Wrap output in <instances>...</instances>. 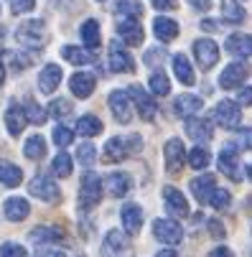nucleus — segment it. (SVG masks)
Masks as SVG:
<instances>
[{
    "mask_svg": "<svg viewBox=\"0 0 252 257\" xmlns=\"http://www.w3.org/2000/svg\"><path fill=\"white\" fill-rule=\"evenodd\" d=\"M16 39H18V44H23V46L41 49V46L46 44V26H44L41 21H26V23L18 26Z\"/></svg>",
    "mask_w": 252,
    "mask_h": 257,
    "instance_id": "obj_1",
    "label": "nucleus"
},
{
    "mask_svg": "<svg viewBox=\"0 0 252 257\" xmlns=\"http://www.w3.org/2000/svg\"><path fill=\"white\" fill-rule=\"evenodd\" d=\"M99 199H102V178L97 173H87L79 186V206L92 209L99 204Z\"/></svg>",
    "mask_w": 252,
    "mask_h": 257,
    "instance_id": "obj_2",
    "label": "nucleus"
},
{
    "mask_svg": "<svg viewBox=\"0 0 252 257\" xmlns=\"http://www.w3.org/2000/svg\"><path fill=\"white\" fill-rule=\"evenodd\" d=\"M214 120H217V125H222L224 130H232L242 122V109H239L237 102L222 99L217 107H214Z\"/></svg>",
    "mask_w": 252,
    "mask_h": 257,
    "instance_id": "obj_3",
    "label": "nucleus"
},
{
    "mask_svg": "<svg viewBox=\"0 0 252 257\" xmlns=\"http://www.w3.org/2000/svg\"><path fill=\"white\" fill-rule=\"evenodd\" d=\"M28 191H31V196L41 199V201H59V199H61L59 186H56L49 176H33L31 183H28Z\"/></svg>",
    "mask_w": 252,
    "mask_h": 257,
    "instance_id": "obj_4",
    "label": "nucleus"
},
{
    "mask_svg": "<svg viewBox=\"0 0 252 257\" xmlns=\"http://www.w3.org/2000/svg\"><path fill=\"white\" fill-rule=\"evenodd\" d=\"M153 237L163 244H178L184 239L181 224H176L173 219H156L153 222Z\"/></svg>",
    "mask_w": 252,
    "mask_h": 257,
    "instance_id": "obj_5",
    "label": "nucleus"
},
{
    "mask_svg": "<svg viewBox=\"0 0 252 257\" xmlns=\"http://www.w3.org/2000/svg\"><path fill=\"white\" fill-rule=\"evenodd\" d=\"M194 56H196L199 66H201L204 71H209L214 64L219 61V46L214 44L211 39H199V41L194 44Z\"/></svg>",
    "mask_w": 252,
    "mask_h": 257,
    "instance_id": "obj_6",
    "label": "nucleus"
},
{
    "mask_svg": "<svg viewBox=\"0 0 252 257\" xmlns=\"http://www.w3.org/2000/svg\"><path fill=\"white\" fill-rule=\"evenodd\" d=\"M249 64H244V61H234V64H229L224 71H222V77H219V87L222 89H234V87H239L247 77H249Z\"/></svg>",
    "mask_w": 252,
    "mask_h": 257,
    "instance_id": "obj_7",
    "label": "nucleus"
},
{
    "mask_svg": "<svg viewBox=\"0 0 252 257\" xmlns=\"http://www.w3.org/2000/svg\"><path fill=\"white\" fill-rule=\"evenodd\" d=\"M219 171L234 183L242 181V163H239V156H237V151L232 148V145L219 153Z\"/></svg>",
    "mask_w": 252,
    "mask_h": 257,
    "instance_id": "obj_8",
    "label": "nucleus"
},
{
    "mask_svg": "<svg viewBox=\"0 0 252 257\" xmlns=\"http://www.w3.org/2000/svg\"><path fill=\"white\" fill-rule=\"evenodd\" d=\"M163 156H166V168L171 173H178L184 168V161H186V151H184V143L173 138L166 143V148H163Z\"/></svg>",
    "mask_w": 252,
    "mask_h": 257,
    "instance_id": "obj_9",
    "label": "nucleus"
},
{
    "mask_svg": "<svg viewBox=\"0 0 252 257\" xmlns=\"http://www.w3.org/2000/svg\"><path fill=\"white\" fill-rule=\"evenodd\" d=\"M163 199H166V209H168V214H171L173 219H184V216H189V204H186L184 194L178 191V189L166 186V189H163Z\"/></svg>",
    "mask_w": 252,
    "mask_h": 257,
    "instance_id": "obj_10",
    "label": "nucleus"
},
{
    "mask_svg": "<svg viewBox=\"0 0 252 257\" xmlns=\"http://www.w3.org/2000/svg\"><path fill=\"white\" fill-rule=\"evenodd\" d=\"M117 36L128 46H140L143 44V26L138 23V18H120Z\"/></svg>",
    "mask_w": 252,
    "mask_h": 257,
    "instance_id": "obj_11",
    "label": "nucleus"
},
{
    "mask_svg": "<svg viewBox=\"0 0 252 257\" xmlns=\"http://www.w3.org/2000/svg\"><path fill=\"white\" fill-rule=\"evenodd\" d=\"M110 109L117 122H130V115H133V104H130V94L122 92V89H115L110 94Z\"/></svg>",
    "mask_w": 252,
    "mask_h": 257,
    "instance_id": "obj_12",
    "label": "nucleus"
},
{
    "mask_svg": "<svg viewBox=\"0 0 252 257\" xmlns=\"http://www.w3.org/2000/svg\"><path fill=\"white\" fill-rule=\"evenodd\" d=\"M110 69L112 71H117V74H128V71H133L135 69V64H133V56L125 51V46H122V41H112V46H110Z\"/></svg>",
    "mask_w": 252,
    "mask_h": 257,
    "instance_id": "obj_13",
    "label": "nucleus"
},
{
    "mask_svg": "<svg viewBox=\"0 0 252 257\" xmlns=\"http://www.w3.org/2000/svg\"><path fill=\"white\" fill-rule=\"evenodd\" d=\"M184 127H186V135H189L194 143H209L211 135H214L211 122H209V120H201V117H186Z\"/></svg>",
    "mask_w": 252,
    "mask_h": 257,
    "instance_id": "obj_14",
    "label": "nucleus"
},
{
    "mask_svg": "<svg viewBox=\"0 0 252 257\" xmlns=\"http://www.w3.org/2000/svg\"><path fill=\"white\" fill-rule=\"evenodd\" d=\"M128 94L135 99V107H138V112H140V117H143V120H153V117H156L158 104L153 102V97H151L148 92H143L140 87H130V92H128Z\"/></svg>",
    "mask_w": 252,
    "mask_h": 257,
    "instance_id": "obj_15",
    "label": "nucleus"
},
{
    "mask_svg": "<svg viewBox=\"0 0 252 257\" xmlns=\"http://www.w3.org/2000/svg\"><path fill=\"white\" fill-rule=\"evenodd\" d=\"M133 153V148H130V140H122V138H110L107 140V145H104V153H102V158L107 161V163H120L122 158H128Z\"/></svg>",
    "mask_w": 252,
    "mask_h": 257,
    "instance_id": "obj_16",
    "label": "nucleus"
},
{
    "mask_svg": "<svg viewBox=\"0 0 252 257\" xmlns=\"http://www.w3.org/2000/svg\"><path fill=\"white\" fill-rule=\"evenodd\" d=\"M102 252H104V257H122L128 252V237L120 229L107 232L104 244H102Z\"/></svg>",
    "mask_w": 252,
    "mask_h": 257,
    "instance_id": "obj_17",
    "label": "nucleus"
},
{
    "mask_svg": "<svg viewBox=\"0 0 252 257\" xmlns=\"http://www.w3.org/2000/svg\"><path fill=\"white\" fill-rule=\"evenodd\" d=\"M224 49L232 56H237V59H247V56H252V36H247V33H232L229 39H227V44H224Z\"/></svg>",
    "mask_w": 252,
    "mask_h": 257,
    "instance_id": "obj_18",
    "label": "nucleus"
},
{
    "mask_svg": "<svg viewBox=\"0 0 252 257\" xmlns=\"http://www.w3.org/2000/svg\"><path fill=\"white\" fill-rule=\"evenodd\" d=\"M120 219H122V227L128 234H138L143 227V209L138 204H125L120 211Z\"/></svg>",
    "mask_w": 252,
    "mask_h": 257,
    "instance_id": "obj_19",
    "label": "nucleus"
},
{
    "mask_svg": "<svg viewBox=\"0 0 252 257\" xmlns=\"http://www.w3.org/2000/svg\"><path fill=\"white\" fill-rule=\"evenodd\" d=\"M94 77L92 74H87V71H77V74L74 77H71L69 79V89H71V94H74V97H89L92 92H94Z\"/></svg>",
    "mask_w": 252,
    "mask_h": 257,
    "instance_id": "obj_20",
    "label": "nucleus"
},
{
    "mask_svg": "<svg viewBox=\"0 0 252 257\" xmlns=\"http://www.w3.org/2000/svg\"><path fill=\"white\" fill-rule=\"evenodd\" d=\"M214 176L211 173H204V176H199V178H194L191 181V191H194V196H196V201L199 204H209V199H211V194H214Z\"/></svg>",
    "mask_w": 252,
    "mask_h": 257,
    "instance_id": "obj_21",
    "label": "nucleus"
},
{
    "mask_svg": "<svg viewBox=\"0 0 252 257\" xmlns=\"http://www.w3.org/2000/svg\"><path fill=\"white\" fill-rule=\"evenodd\" d=\"M201 107H204V102L196 94H181V97H176V102H173V112L181 115V117H194Z\"/></svg>",
    "mask_w": 252,
    "mask_h": 257,
    "instance_id": "obj_22",
    "label": "nucleus"
},
{
    "mask_svg": "<svg viewBox=\"0 0 252 257\" xmlns=\"http://www.w3.org/2000/svg\"><path fill=\"white\" fill-rule=\"evenodd\" d=\"M130 186H133V178L122 171H115V173L107 176V191H110V196H115V199L125 196L130 191Z\"/></svg>",
    "mask_w": 252,
    "mask_h": 257,
    "instance_id": "obj_23",
    "label": "nucleus"
},
{
    "mask_svg": "<svg viewBox=\"0 0 252 257\" xmlns=\"http://www.w3.org/2000/svg\"><path fill=\"white\" fill-rule=\"evenodd\" d=\"M59 82H61V66H56V64L44 66V71L39 74V89L44 94H51L59 87Z\"/></svg>",
    "mask_w": 252,
    "mask_h": 257,
    "instance_id": "obj_24",
    "label": "nucleus"
},
{
    "mask_svg": "<svg viewBox=\"0 0 252 257\" xmlns=\"http://www.w3.org/2000/svg\"><path fill=\"white\" fill-rule=\"evenodd\" d=\"M171 64H173V74H176V79L181 82V84L189 87V84L196 82V77H194V66L189 64V59H186L184 54H176Z\"/></svg>",
    "mask_w": 252,
    "mask_h": 257,
    "instance_id": "obj_25",
    "label": "nucleus"
},
{
    "mask_svg": "<svg viewBox=\"0 0 252 257\" xmlns=\"http://www.w3.org/2000/svg\"><path fill=\"white\" fill-rule=\"evenodd\" d=\"M3 211H6V216L11 219V222H21V219H26L31 214V204L26 199H21V196H11L3 204Z\"/></svg>",
    "mask_w": 252,
    "mask_h": 257,
    "instance_id": "obj_26",
    "label": "nucleus"
},
{
    "mask_svg": "<svg viewBox=\"0 0 252 257\" xmlns=\"http://www.w3.org/2000/svg\"><path fill=\"white\" fill-rule=\"evenodd\" d=\"M6 125H8V133L13 135V138H18L23 130H26V125H28V117H26V112L18 107V104H13L8 112H6Z\"/></svg>",
    "mask_w": 252,
    "mask_h": 257,
    "instance_id": "obj_27",
    "label": "nucleus"
},
{
    "mask_svg": "<svg viewBox=\"0 0 252 257\" xmlns=\"http://www.w3.org/2000/svg\"><path fill=\"white\" fill-rule=\"evenodd\" d=\"M153 33H156V39L158 41H173L176 36H178V23L173 18H156L153 21Z\"/></svg>",
    "mask_w": 252,
    "mask_h": 257,
    "instance_id": "obj_28",
    "label": "nucleus"
},
{
    "mask_svg": "<svg viewBox=\"0 0 252 257\" xmlns=\"http://www.w3.org/2000/svg\"><path fill=\"white\" fill-rule=\"evenodd\" d=\"M21 178H23V171L18 166H13L8 161H0V183L3 186L16 189V186H21Z\"/></svg>",
    "mask_w": 252,
    "mask_h": 257,
    "instance_id": "obj_29",
    "label": "nucleus"
},
{
    "mask_svg": "<svg viewBox=\"0 0 252 257\" xmlns=\"http://www.w3.org/2000/svg\"><path fill=\"white\" fill-rule=\"evenodd\" d=\"M79 33H82V41H84L87 49H97L99 41H102V36H99V23H97L94 18L84 21L82 28H79Z\"/></svg>",
    "mask_w": 252,
    "mask_h": 257,
    "instance_id": "obj_30",
    "label": "nucleus"
},
{
    "mask_svg": "<svg viewBox=\"0 0 252 257\" xmlns=\"http://www.w3.org/2000/svg\"><path fill=\"white\" fill-rule=\"evenodd\" d=\"M61 237H64V232L59 227H39L31 232V242H36V244H54Z\"/></svg>",
    "mask_w": 252,
    "mask_h": 257,
    "instance_id": "obj_31",
    "label": "nucleus"
},
{
    "mask_svg": "<svg viewBox=\"0 0 252 257\" xmlns=\"http://www.w3.org/2000/svg\"><path fill=\"white\" fill-rule=\"evenodd\" d=\"M61 56L69 61V64H77V66H84V64H92L94 56L87 51V49H79V46H64L61 49Z\"/></svg>",
    "mask_w": 252,
    "mask_h": 257,
    "instance_id": "obj_32",
    "label": "nucleus"
},
{
    "mask_svg": "<svg viewBox=\"0 0 252 257\" xmlns=\"http://www.w3.org/2000/svg\"><path fill=\"white\" fill-rule=\"evenodd\" d=\"M222 13H224V21L227 23H234V26L244 23V18H247L244 8L237 3V0H222Z\"/></svg>",
    "mask_w": 252,
    "mask_h": 257,
    "instance_id": "obj_33",
    "label": "nucleus"
},
{
    "mask_svg": "<svg viewBox=\"0 0 252 257\" xmlns=\"http://www.w3.org/2000/svg\"><path fill=\"white\" fill-rule=\"evenodd\" d=\"M23 153H26V158H31V161H41V158L46 156V140H44L41 135L28 138L26 145H23Z\"/></svg>",
    "mask_w": 252,
    "mask_h": 257,
    "instance_id": "obj_34",
    "label": "nucleus"
},
{
    "mask_svg": "<svg viewBox=\"0 0 252 257\" xmlns=\"http://www.w3.org/2000/svg\"><path fill=\"white\" fill-rule=\"evenodd\" d=\"M77 133L84 135V138H94L102 133V120L94 117V115H82L79 122H77Z\"/></svg>",
    "mask_w": 252,
    "mask_h": 257,
    "instance_id": "obj_35",
    "label": "nucleus"
},
{
    "mask_svg": "<svg viewBox=\"0 0 252 257\" xmlns=\"http://www.w3.org/2000/svg\"><path fill=\"white\" fill-rule=\"evenodd\" d=\"M115 13L120 18H140L143 16V6H140V0H117Z\"/></svg>",
    "mask_w": 252,
    "mask_h": 257,
    "instance_id": "obj_36",
    "label": "nucleus"
},
{
    "mask_svg": "<svg viewBox=\"0 0 252 257\" xmlns=\"http://www.w3.org/2000/svg\"><path fill=\"white\" fill-rule=\"evenodd\" d=\"M148 84H151V92L158 94V97H166V94L171 92V82H168V77L163 74V71H153L151 79H148Z\"/></svg>",
    "mask_w": 252,
    "mask_h": 257,
    "instance_id": "obj_37",
    "label": "nucleus"
},
{
    "mask_svg": "<svg viewBox=\"0 0 252 257\" xmlns=\"http://www.w3.org/2000/svg\"><path fill=\"white\" fill-rule=\"evenodd\" d=\"M23 112H26L28 122H33V125H44V122H46V109H44V107H39L36 102H31V99H26Z\"/></svg>",
    "mask_w": 252,
    "mask_h": 257,
    "instance_id": "obj_38",
    "label": "nucleus"
},
{
    "mask_svg": "<svg viewBox=\"0 0 252 257\" xmlns=\"http://www.w3.org/2000/svg\"><path fill=\"white\" fill-rule=\"evenodd\" d=\"M209 161H211V156H209V151L204 148V145H199V148H194L189 153V166L196 168V171H204L209 166Z\"/></svg>",
    "mask_w": 252,
    "mask_h": 257,
    "instance_id": "obj_39",
    "label": "nucleus"
},
{
    "mask_svg": "<svg viewBox=\"0 0 252 257\" xmlns=\"http://www.w3.org/2000/svg\"><path fill=\"white\" fill-rule=\"evenodd\" d=\"M6 61H8L16 71H23V69H28V66L33 64L28 54H18V51H8V54H6Z\"/></svg>",
    "mask_w": 252,
    "mask_h": 257,
    "instance_id": "obj_40",
    "label": "nucleus"
},
{
    "mask_svg": "<svg viewBox=\"0 0 252 257\" xmlns=\"http://www.w3.org/2000/svg\"><path fill=\"white\" fill-rule=\"evenodd\" d=\"M51 168H54V173H56V176H61V178H66V176L71 173V158H69L66 153H59V156L54 158V163H51Z\"/></svg>",
    "mask_w": 252,
    "mask_h": 257,
    "instance_id": "obj_41",
    "label": "nucleus"
},
{
    "mask_svg": "<svg viewBox=\"0 0 252 257\" xmlns=\"http://www.w3.org/2000/svg\"><path fill=\"white\" fill-rule=\"evenodd\" d=\"M229 201H232L229 191H224V189H214V194H211V199H209V206H214V209H227Z\"/></svg>",
    "mask_w": 252,
    "mask_h": 257,
    "instance_id": "obj_42",
    "label": "nucleus"
},
{
    "mask_svg": "<svg viewBox=\"0 0 252 257\" xmlns=\"http://www.w3.org/2000/svg\"><path fill=\"white\" fill-rule=\"evenodd\" d=\"M94 156H97V151H94V145H92V143H82V145H79L77 158H79L82 166H92V163H94Z\"/></svg>",
    "mask_w": 252,
    "mask_h": 257,
    "instance_id": "obj_43",
    "label": "nucleus"
},
{
    "mask_svg": "<svg viewBox=\"0 0 252 257\" xmlns=\"http://www.w3.org/2000/svg\"><path fill=\"white\" fill-rule=\"evenodd\" d=\"M71 138H74V133H71L69 127H64V125L54 127V143L59 145V148H66V145L71 143Z\"/></svg>",
    "mask_w": 252,
    "mask_h": 257,
    "instance_id": "obj_44",
    "label": "nucleus"
},
{
    "mask_svg": "<svg viewBox=\"0 0 252 257\" xmlns=\"http://www.w3.org/2000/svg\"><path fill=\"white\" fill-rule=\"evenodd\" d=\"M0 257H26V249L16 242H3L0 244Z\"/></svg>",
    "mask_w": 252,
    "mask_h": 257,
    "instance_id": "obj_45",
    "label": "nucleus"
},
{
    "mask_svg": "<svg viewBox=\"0 0 252 257\" xmlns=\"http://www.w3.org/2000/svg\"><path fill=\"white\" fill-rule=\"evenodd\" d=\"M51 115H54V117H66V115H71V102H69V99H54V102H51Z\"/></svg>",
    "mask_w": 252,
    "mask_h": 257,
    "instance_id": "obj_46",
    "label": "nucleus"
},
{
    "mask_svg": "<svg viewBox=\"0 0 252 257\" xmlns=\"http://www.w3.org/2000/svg\"><path fill=\"white\" fill-rule=\"evenodd\" d=\"M36 8V0H11V11L16 13V16H21V13H31Z\"/></svg>",
    "mask_w": 252,
    "mask_h": 257,
    "instance_id": "obj_47",
    "label": "nucleus"
},
{
    "mask_svg": "<svg viewBox=\"0 0 252 257\" xmlns=\"http://www.w3.org/2000/svg\"><path fill=\"white\" fill-rule=\"evenodd\" d=\"M237 143H239V148H244V151H252V127H244V130H239V135H237Z\"/></svg>",
    "mask_w": 252,
    "mask_h": 257,
    "instance_id": "obj_48",
    "label": "nucleus"
},
{
    "mask_svg": "<svg viewBox=\"0 0 252 257\" xmlns=\"http://www.w3.org/2000/svg\"><path fill=\"white\" fill-rule=\"evenodd\" d=\"M151 3H153L158 11H171V8H176V0H151Z\"/></svg>",
    "mask_w": 252,
    "mask_h": 257,
    "instance_id": "obj_49",
    "label": "nucleus"
},
{
    "mask_svg": "<svg viewBox=\"0 0 252 257\" xmlns=\"http://www.w3.org/2000/svg\"><path fill=\"white\" fill-rule=\"evenodd\" d=\"M239 104H252V87H244L242 92H239V99H237Z\"/></svg>",
    "mask_w": 252,
    "mask_h": 257,
    "instance_id": "obj_50",
    "label": "nucleus"
},
{
    "mask_svg": "<svg viewBox=\"0 0 252 257\" xmlns=\"http://www.w3.org/2000/svg\"><path fill=\"white\" fill-rule=\"evenodd\" d=\"M209 257H234V254H232L229 247H217V249H211V252H209Z\"/></svg>",
    "mask_w": 252,
    "mask_h": 257,
    "instance_id": "obj_51",
    "label": "nucleus"
},
{
    "mask_svg": "<svg viewBox=\"0 0 252 257\" xmlns=\"http://www.w3.org/2000/svg\"><path fill=\"white\" fill-rule=\"evenodd\" d=\"M36 257H66V254L61 249H49L46 247V249H39V254H36Z\"/></svg>",
    "mask_w": 252,
    "mask_h": 257,
    "instance_id": "obj_52",
    "label": "nucleus"
},
{
    "mask_svg": "<svg viewBox=\"0 0 252 257\" xmlns=\"http://www.w3.org/2000/svg\"><path fill=\"white\" fill-rule=\"evenodd\" d=\"M191 3V8H196V11H209L211 8V0H189Z\"/></svg>",
    "mask_w": 252,
    "mask_h": 257,
    "instance_id": "obj_53",
    "label": "nucleus"
},
{
    "mask_svg": "<svg viewBox=\"0 0 252 257\" xmlns=\"http://www.w3.org/2000/svg\"><path fill=\"white\" fill-rule=\"evenodd\" d=\"M209 229H211V234H217V237H222V234H224L222 222H217V219H211V222H209Z\"/></svg>",
    "mask_w": 252,
    "mask_h": 257,
    "instance_id": "obj_54",
    "label": "nucleus"
},
{
    "mask_svg": "<svg viewBox=\"0 0 252 257\" xmlns=\"http://www.w3.org/2000/svg\"><path fill=\"white\" fill-rule=\"evenodd\" d=\"M158 59H161V51H158V49L146 54V64H151V66H153V64H158Z\"/></svg>",
    "mask_w": 252,
    "mask_h": 257,
    "instance_id": "obj_55",
    "label": "nucleus"
},
{
    "mask_svg": "<svg viewBox=\"0 0 252 257\" xmlns=\"http://www.w3.org/2000/svg\"><path fill=\"white\" fill-rule=\"evenodd\" d=\"M201 28H204V31H217L219 23H214L211 18H206V21H201Z\"/></svg>",
    "mask_w": 252,
    "mask_h": 257,
    "instance_id": "obj_56",
    "label": "nucleus"
},
{
    "mask_svg": "<svg viewBox=\"0 0 252 257\" xmlns=\"http://www.w3.org/2000/svg\"><path fill=\"white\" fill-rule=\"evenodd\" d=\"M156 257H178V254H176L173 249H161V252H158Z\"/></svg>",
    "mask_w": 252,
    "mask_h": 257,
    "instance_id": "obj_57",
    "label": "nucleus"
},
{
    "mask_svg": "<svg viewBox=\"0 0 252 257\" xmlns=\"http://www.w3.org/2000/svg\"><path fill=\"white\" fill-rule=\"evenodd\" d=\"M3 82H6V66H3V61H0V87H3Z\"/></svg>",
    "mask_w": 252,
    "mask_h": 257,
    "instance_id": "obj_58",
    "label": "nucleus"
},
{
    "mask_svg": "<svg viewBox=\"0 0 252 257\" xmlns=\"http://www.w3.org/2000/svg\"><path fill=\"white\" fill-rule=\"evenodd\" d=\"M247 176H249V178H252V163H249V166H247Z\"/></svg>",
    "mask_w": 252,
    "mask_h": 257,
    "instance_id": "obj_59",
    "label": "nucleus"
},
{
    "mask_svg": "<svg viewBox=\"0 0 252 257\" xmlns=\"http://www.w3.org/2000/svg\"><path fill=\"white\" fill-rule=\"evenodd\" d=\"M0 39H3V28H0Z\"/></svg>",
    "mask_w": 252,
    "mask_h": 257,
    "instance_id": "obj_60",
    "label": "nucleus"
}]
</instances>
